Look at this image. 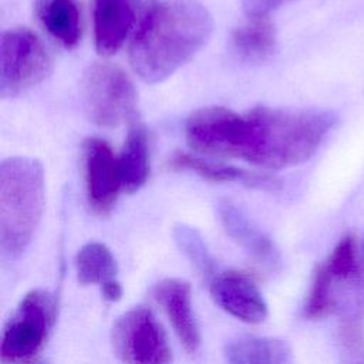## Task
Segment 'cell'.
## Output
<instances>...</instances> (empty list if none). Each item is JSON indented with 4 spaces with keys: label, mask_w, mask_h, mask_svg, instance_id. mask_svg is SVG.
<instances>
[{
    "label": "cell",
    "mask_w": 364,
    "mask_h": 364,
    "mask_svg": "<svg viewBox=\"0 0 364 364\" xmlns=\"http://www.w3.org/2000/svg\"><path fill=\"white\" fill-rule=\"evenodd\" d=\"M336 121L328 109L255 107L237 114L225 107H206L186 119L185 135L191 148L205 155L283 169L311 158Z\"/></svg>",
    "instance_id": "1"
},
{
    "label": "cell",
    "mask_w": 364,
    "mask_h": 364,
    "mask_svg": "<svg viewBox=\"0 0 364 364\" xmlns=\"http://www.w3.org/2000/svg\"><path fill=\"white\" fill-rule=\"evenodd\" d=\"M213 20L198 0H166L149 10L129 46V63L146 82L166 80L209 40Z\"/></svg>",
    "instance_id": "2"
},
{
    "label": "cell",
    "mask_w": 364,
    "mask_h": 364,
    "mask_svg": "<svg viewBox=\"0 0 364 364\" xmlns=\"http://www.w3.org/2000/svg\"><path fill=\"white\" fill-rule=\"evenodd\" d=\"M44 209V172L30 156H11L0 165V249L18 257L30 245Z\"/></svg>",
    "instance_id": "3"
},
{
    "label": "cell",
    "mask_w": 364,
    "mask_h": 364,
    "mask_svg": "<svg viewBox=\"0 0 364 364\" xmlns=\"http://www.w3.org/2000/svg\"><path fill=\"white\" fill-rule=\"evenodd\" d=\"M55 299L41 289L28 291L7 320L0 343L1 364H31L55 321Z\"/></svg>",
    "instance_id": "4"
},
{
    "label": "cell",
    "mask_w": 364,
    "mask_h": 364,
    "mask_svg": "<svg viewBox=\"0 0 364 364\" xmlns=\"http://www.w3.org/2000/svg\"><path fill=\"white\" fill-rule=\"evenodd\" d=\"M82 100L88 118L98 127H117L136 118V90L118 65L91 64L82 77Z\"/></svg>",
    "instance_id": "5"
},
{
    "label": "cell",
    "mask_w": 364,
    "mask_h": 364,
    "mask_svg": "<svg viewBox=\"0 0 364 364\" xmlns=\"http://www.w3.org/2000/svg\"><path fill=\"white\" fill-rule=\"evenodd\" d=\"M51 58L43 41L28 28L3 31L0 38V95L17 97L47 78Z\"/></svg>",
    "instance_id": "6"
},
{
    "label": "cell",
    "mask_w": 364,
    "mask_h": 364,
    "mask_svg": "<svg viewBox=\"0 0 364 364\" xmlns=\"http://www.w3.org/2000/svg\"><path fill=\"white\" fill-rule=\"evenodd\" d=\"M111 343L122 364H172V350L164 327L145 307L121 314L111 330Z\"/></svg>",
    "instance_id": "7"
},
{
    "label": "cell",
    "mask_w": 364,
    "mask_h": 364,
    "mask_svg": "<svg viewBox=\"0 0 364 364\" xmlns=\"http://www.w3.org/2000/svg\"><path fill=\"white\" fill-rule=\"evenodd\" d=\"M82 162L88 205L97 215H108L122 189L118 158L105 141L88 138L82 144Z\"/></svg>",
    "instance_id": "8"
},
{
    "label": "cell",
    "mask_w": 364,
    "mask_h": 364,
    "mask_svg": "<svg viewBox=\"0 0 364 364\" xmlns=\"http://www.w3.org/2000/svg\"><path fill=\"white\" fill-rule=\"evenodd\" d=\"M213 301L235 318L256 324L267 317V303L255 282L240 272H222L210 279Z\"/></svg>",
    "instance_id": "9"
},
{
    "label": "cell",
    "mask_w": 364,
    "mask_h": 364,
    "mask_svg": "<svg viewBox=\"0 0 364 364\" xmlns=\"http://www.w3.org/2000/svg\"><path fill=\"white\" fill-rule=\"evenodd\" d=\"M154 299L168 316L173 331L188 353L200 346V334L192 310V289L186 280L168 277L152 289Z\"/></svg>",
    "instance_id": "10"
},
{
    "label": "cell",
    "mask_w": 364,
    "mask_h": 364,
    "mask_svg": "<svg viewBox=\"0 0 364 364\" xmlns=\"http://www.w3.org/2000/svg\"><path fill=\"white\" fill-rule=\"evenodd\" d=\"M134 0H92L95 50L101 55L115 54L127 40L135 21Z\"/></svg>",
    "instance_id": "11"
},
{
    "label": "cell",
    "mask_w": 364,
    "mask_h": 364,
    "mask_svg": "<svg viewBox=\"0 0 364 364\" xmlns=\"http://www.w3.org/2000/svg\"><path fill=\"white\" fill-rule=\"evenodd\" d=\"M168 166L178 171L195 172L203 179L210 182H220V183L236 182L247 188L263 189V191H276L282 186L280 181L272 175L257 173V172L246 171L236 166L215 164L181 151H176L169 156Z\"/></svg>",
    "instance_id": "12"
},
{
    "label": "cell",
    "mask_w": 364,
    "mask_h": 364,
    "mask_svg": "<svg viewBox=\"0 0 364 364\" xmlns=\"http://www.w3.org/2000/svg\"><path fill=\"white\" fill-rule=\"evenodd\" d=\"M218 215L226 233L250 256L272 267L277 264L279 253L273 242L233 202L220 200L218 203Z\"/></svg>",
    "instance_id": "13"
},
{
    "label": "cell",
    "mask_w": 364,
    "mask_h": 364,
    "mask_svg": "<svg viewBox=\"0 0 364 364\" xmlns=\"http://www.w3.org/2000/svg\"><path fill=\"white\" fill-rule=\"evenodd\" d=\"M122 189L134 193L141 189L149 176V148L145 127L136 121L129 122L128 134L118 158Z\"/></svg>",
    "instance_id": "14"
},
{
    "label": "cell",
    "mask_w": 364,
    "mask_h": 364,
    "mask_svg": "<svg viewBox=\"0 0 364 364\" xmlns=\"http://www.w3.org/2000/svg\"><path fill=\"white\" fill-rule=\"evenodd\" d=\"M226 364H293L290 346L273 337H245L225 347Z\"/></svg>",
    "instance_id": "15"
},
{
    "label": "cell",
    "mask_w": 364,
    "mask_h": 364,
    "mask_svg": "<svg viewBox=\"0 0 364 364\" xmlns=\"http://www.w3.org/2000/svg\"><path fill=\"white\" fill-rule=\"evenodd\" d=\"M40 18L47 31L65 48L81 40V14L77 0H40Z\"/></svg>",
    "instance_id": "16"
},
{
    "label": "cell",
    "mask_w": 364,
    "mask_h": 364,
    "mask_svg": "<svg viewBox=\"0 0 364 364\" xmlns=\"http://www.w3.org/2000/svg\"><path fill=\"white\" fill-rule=\"evenodd\" d=\"M232 47L246 61H264L276 50V28L267 17H252L232 33Z\"/></svg>",
    "instance_id": "17"
},
{
    "label": "cell",
    "mask_w": 364,
    "mask_h": 364,
    "mask_svg": "<svg viewBox=\"0 0 364 364\" xmlns=\"http://www.w3.org/2000/svg\"><path fill=\"white\" fill-rule=\"evenodd\" d=\"M77 279L81 284H100L114 280L118 272L112 252L100 242L84 245L75 256Z\"/></svg>",
    "instance_id": "18"
},
{
    "label": "cell",
    "mask_w": 364,
    "mask_h": 364,
    "mask_svg": "<svg viewBox=\"0 0 364 364\" xmlns=\"http://www.w3.org/2000/svg\"><path fill=\"white\" fill-rule=\"evenodd\" d=\"M338 307V286L324 263H321L313 276L309 297L303 314L309 320H318Z\"/></svg>",
    "instance_id": "19"
},
{
    "label": "cell",
    "mask_w": 364,
    "mask_h": 364,
    "mask_svg": "<svg viewBox=\"0 0 364 364\" xmlns=\"http://www.w3.org/2000/svg\"><path fill=\"white\" fill-rule=\"evenodd\" d=\"M172 235L181 252L196 270L205 277L213 279L216 276V263L199 232L185 223H178L173 226Z\"/></svg>",
    "instance_id": "20"
},
{
    "label": "cell",
    "mask_w": 364,
    "mask_h": 364,
    "mask_svg": "<svg viewBox=\"0 0 364 364\" xmlns=\"http://www.w3.org/2000/svg\"><path fill=\"white\" fill-rule=\"evenodd\" d=\"M340 364H364V328L360 318H344L340 333Z\"/></svg>",
    "instance_id": "21"
},
{
    "label": "cell",
    "mask_w": 364,
    "mask_h": 364,
    "mask_svg": "<svg viewBox=\"0 0 364 364\" xmlns=\"http://www.w3.org/2000/svg\"><path fill=\"white\" fill-rule=\"evenodd\" d=\"M340 309L346 314V318H360L364 316V239L358 243L357 270L341 297Z\"/></svg>",
    "instance_id": "22"
},
{
    "label": "cell",
    "mask_w": 364,
    "mask_h": 364,
    "mask_svg": "<svg viewBox=\"0 0 364 364\" xmlns=\"http://www.w3.org/2000/svg\"><path fill=\"white\" fill-rule=\"evenodd\" d=\"M289 1L291 0H242V7L250 17H267L270 11Z\"/></svg>",
    "instance_id": "23"
},
{
    "label": "cell",
    "mask_w": 364,
    "mask_h": 364,
    "mask_svg": "<svg viewBox=\"0 0 364 364\" xmlns=\"http://www.w3.org/2000/svg\"><path fill=\"white\" fill-rule=\"evenodd\" d=\"M101 291H102L104 299L108 300V301H118L122 297V293H124L122 286L115 279L104 283L101 286Z\"/></svg>",
    "instance_id": "24"
},
{
    "label": "cell",
    "mask_w": 364,
    "mask_h": 364,
    "mask_svg": "<svg viewBox=\"0 0 364 364\" xmlns=\"http://www.w3.org/2000/svg\"><path fill=\"white\" fill-rule=\"evenodd\" d=\"M134 3H135V7H136L138 10H142V11H144V16H145L149 10H152V9L156 6L155 0H134Z\"/></svg>",
    "instance_id": "25"
},
{
    "label": "cell",
    "mask_w": 364,
    "mask_h": 364,
    "mask_svg": "<svg viewBox=\"0 0 364 364\" xmlns=\"http://www.w3.org/2000/svg\"><path fill=\"white\" fill-rule=\"evenodd\" d=\"M31 364H46V363H38V361H33Z\"/></svg>",
    "instance_id": "26"
}]
</instances>
